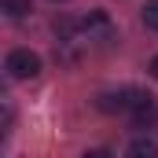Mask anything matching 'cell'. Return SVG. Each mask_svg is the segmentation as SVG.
Masks as SVG:
<instances>
[{
	"instance_id": "6da1fadb",
	"label": "cell",
	"mask_w": 158,
	"mask_h": 158,
	"mask_svg": "<svg viewBox=\"0 0 158 158\" xmlns=\"http://www.w3.org/2000/svg\"><path fill=\"white\" fill-rule=\"evenodd\" d=\"M4 70H7V77H15V81L37 77V74H40V55H37V52H30V48H15V52L7 55Z\"/></svg>"
},
{
	"instance_id": "7a4b0ae2",
	"label": "cell",
	"mask_w": 158,
	"mask_h": 158,
	"mask_svg": "<svg viewBox=\"0 0 158 158\" xmlns=\"http://www.w3.org/2000/svg\"><path fill=\"white\" fill-rule=\"evenodd\" d=\"M147 99H151V96L140 92V88H121V92L99 96V107H103V110H136V107H143Z\"/></svg>"
},
{
	"instance_id": "3957f363",
	"label": "cell",
	"mask_w": 158,
	"mask_h": 158,
	"mask_svg": "<svg viewBox=\"0 0 158 158\" xmlns=\"http://www.w3.org/2000/svg\"><path fill=\"white\" fill-rule=\"evenodd\" d=\"M155 125H158V103L147 99L143 107L132 110V129H155Z\"/></svg>"
},
{
	"instance_id": "277c9868",
	"label": "cell",
	"mask_w": 158,
	"mask_h": 158,
	"mask_svg": "<svg viewBox=\"0 0 158 158\" xmlns=\"http://www.w3.org/2000/svg\"><path fill=\"white\" fill-rule=\"evenodd\" d=\"M125 158H158V143L151 136H136V140L125 147Z\"/></svg>"
},
{
	"instance_id": "5b68a950",
	"label": "cell",
	"mask_w": 158,
	"mask_h": 158,
	"mask_svg": "<svg viewBox=\"0 0 158 158\" xmlns=\"http://www.w3.org/2000/svg\"><path fill=\"white\" fill-rule=\"evenodd\" d=\"M81 30L92 37V33H107V30H110V22H107V15H103V11H92V15H85V19H81Z\"/></svg>"
},
{
	"instance_id": "8992f818",
	"label": "cell",
	"mask_w": 158,
	"mask_h": 158,
	"mask_svg": "<svg viewBox=\"0 0 158 158\" xmlns=\"http://www.w3.org/2000/svg\"><path fill=\"white\" fill-rule=\"evenodd\" d=\"M0 11L7 19H26L33 11V0H0Z\"/></svg>"
},
{
	"instance_id": "52a82bcc",
	"label": "cell",
	"mask_w": 158,
	"mask_h": 158,
	"mask_svg": "<svg viewBox=\"0 0 158 158\" xmlns=\"http://www.w3.org/2000/svg\"><path fill=\"white\" fill-rule=\"evenodd\" d=\"M143 26L147 30H158V0H147L143 4Z\"/></svg>"
},
{
	"instance_id": "ba28073f",
	"label": "cell",
	"mask_w": 158,
	"mask_h": 158,
	"mask_svg": "<svg viewBox=\"0 0 158 158\" xmlns=\"http://www.w3.org/2000/svg\"><path fill=\"white\" fill-rule=\"evenodd\" d=\"M81 158H114V155H110V151H103V147H99V151H85V155H81Z\"/></svg>"
},
{
	"instance_id": "9c48e42d",
	"label": "cell",
	"mask_w": 158,
	"mask_h": 158,
	"mask_svg": "<svg viewBox=\"0 0 158 158\" xmlns=\"http://www.w3.org/2000/svg\"><path fill=\"white\" fill-rule=\"evenodd\" d=\"M147 70H151V77L158 81V55H155V59H151V66H147Z\"/></svg>"
}]
</instances>
